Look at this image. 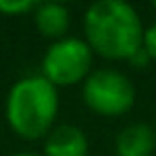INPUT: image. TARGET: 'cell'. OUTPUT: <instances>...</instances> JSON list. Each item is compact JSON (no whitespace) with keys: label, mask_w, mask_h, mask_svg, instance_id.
Segmentation results:
<instances>
[{"label":"cell","mask_w":156,"mask_h":156,"mask_svg":"<svg viewBox=\"0 0 156 156\" xmlns=\"http://www.w3.org/2000/svg\"><path fill=\"white\" fill-rule=\"evenodd\" d=\"M143 24L124 0H98L83 13V34L92 54L107 60H128L143 45Z\"/></svg>","instance_id":"cell-1"},{"label":"cell","mask_w":156,"mask_h":156,"mask_svg":"<svg viewBox=\"0 0 156 156\" xmlns=\"http://www.w3.org/2000/svg\"><path fill=\"white\" fill-rule=\"evenodd\" d=\"M58 107V88H54L43 75H26L11 86L5 103V115L15 135L37 141L45 139L54 128Z\"/></svg>","instance_id":"cell-2"},{"label":"cell","mask_w":156,"mask_h":156,"mask_svg":"<svg viewBox=\"0 0 156 156\" xmlns=\"http://www.w3.org/2000/svg\"><path fill=\"white\" fill-rule=\"evenodd\" d=\"M81 98L98 115L118 118L135 107V83L118 69H94L81 83Z\"/></svg>","instance_id":"cell-3"},{"label":"cell","mask_w":156,"mask_h":156,"mask_svg":"<svg viewBox=\"0 0 156 156\" xmlns=\"http://www.w3.org/2000/svg\"><path fill=\"white\" fill-rule=\"evenodd\" d=\"M92 56L94 54L86 39L64 37L47 47L41 60V75L54 88L83 83L92 73Z\"/></svg>","instance_id":"cell-4"},{"label":"cell","mask_w":156,"mask_h":156,"mask_svg":"<svg viewBox=\"0 0 156 156\" xmlns=\"http://www.w3.org/2000/svg\"><path fill=\"white\" fill-rule=\"evenodd\" d=\"M86 133L75 124H58L43 141V156H88Z\"/></svg>","instance_id":"cell-5"},{"label":"cell","mask_w":156,"mask_h":156,"mask_svg":"<svg viewBox=\"0 0 156 156\" xmlns=\"http://www.w3.org/2000/svg\"><path fill=\"white\" fill-rule=\"evenodd\" d=\"M115 156H152L156 150V130L145 122L126 124L113 141Z\"/></svg>","instance_id":"cell-6"},{"label":"cell","mask_w":156,"mask_h":156,"mask_svg":"<svg viewBox=\"0 0 156 156\" xmlns=\"http://www.w3.org/2000/svg\"><path fill=\"white\" fill-rule=\"evenodd\" d=\"M32 20L37 30L45 39H51V43L64 39L71 28V13L62 2H39L32 11Z\"/></svg>","instance_id":"cell-7"},{"label":"cell","mask_w":156,"mask_h":156,"mask_svg":"<svg viewBox=\"0 0 156 156\" xmlns=\"http://www.w3.org/2000/svg\"><path fill=\"white\" fill-rule=\"evenodd\" d=\"M39 2L34 0H0V13L2 15H26L37 9Z\"/></svg>","instance_id":"cell-8"},{"label":"cell","mask_w":156,"mask_h":156,"mask_svg":"<svg viewBox=\"0 0 156 156\" xmlns=\"http://www.w3.org/2000/svg\"><path fill=\"white\" fill-rule=\"evenodd\" d=\"M143 49L150 54V58L154 62L156 60V22L150 24L145 28V32H143Z\"/></svg>","instance_id":"cell-9"},{"label":"cell","mask_w":156,"mask_h":156,"mask_svg":"<svg viewBox=\"0 0 156 156\" xmlns=\"http://www.w3.org/2000/svg\"><path fill=\"white\" fill-rule=\"evenodd\" d=\"M126 62H130L135 69H147V64L152 62V58H150V54H147V51L143 49V45H141V49H137Z\"/></svg>","instance_id":"cell-10"},{"label":"cell","mask_w":156,"mask_h":156,"mask_svg":"<svg viewBox=\"0 0 156 156\" xmlns=\"http://www.w3.org/2000/svg\"><path fill=\"white\" fill-rule=\"evenodd\" d=\"M11 156H37L34 152H15V154H11Z\"/></svg>","instance_id":"cell-11"},{"label":"cell","mask_w":156,"mask_h":156,"mask_svg":"<svg viewBox=\"0 0 156 156\" xmlns=\"http://www.w3.org/2000/svg\"><path fill=\"white\" fill-rule=\"evenodd\" d=\"M152 9H154V11H156V0H152Z\"/></svg>","instance_id":"cell-12"}]
</instances>
